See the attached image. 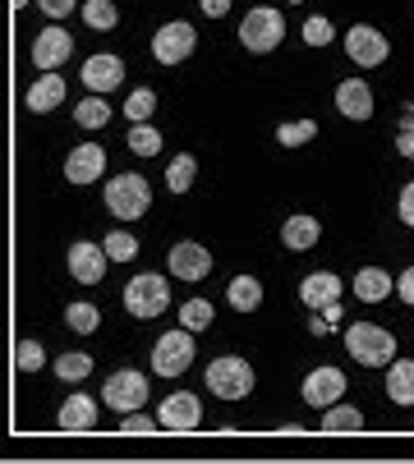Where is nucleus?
I'll use <instances>...</instances> for the list:
<instances>
[{
    "instance_id": "obj_45",
    "label": "nucleus",
    "mask_w": 414,
    "mask_h": 464,
    "mask_svg": "<svg viewBox=\"0 0 414 464\" xmlns=\"http://www.w3.org/2000/svg\"><path fill=\"white\" fill-rule=\"evenodd\" d=\"M295 5H300V0H295Z\"/></svg>"
},
{
    "instance_id": "obj_1",
    "label": "nucleus",
    "mask_w": 414,
    "mask_h": 464,
    "mask_svg": "<svg viewBox=\"0 0 414 464\" xmlns=\"http://www.w3.org/2000/svg\"><path fill=\"white\" fill-rule=\"evenodd\" d=\"M345 350H350V359L364 363V368H387L396 359V336L378 322H350L345 326Z\"/></svg>"
},
{
    "instance_id": "obj_2",
    "label": "nucleus",
    "mask_w": 414,
    "mask_h": 464,
    "mask_svg": "<svg viewBox=\"0 0 414 464\" xmlns=\"http://www.w3.org/2000/svg\"><path fill=\"white\" fill-rule=\"evenodd\" d=\"M106 208L115 221H138L148 208H153V188L143 175H115L106 184Z\"/></svg>"
},
{
    "instance_id": "obj_39",
    "label": "nucleus",
    "mask_w": 414,
    "mask_h": 464,
    "mask_svg": "<svg viewBox=\"0 0 414 464\" xmlns=\"http://www.w3.org/2000/svg\"><path fill=\"white\" fill-rule=\"evenodd\" d=\"M396 148L414 161V102L405 106V115H400V134H396Z\"/></svg>"
},
{
    "instance_id": "obj_28",
    "label": "nucleus",
    "mask_w": 414,
    "mask_h": 464,
    "mask_svg": "<svg viewBox=\"0 0 414 464\" xmlns=\"http://www.w3.org/2000/svg\"><path fill=\"white\" fill-rule=\"evenodd\" d=\"M193 175H198V161H193L189 152H180V157L171 161V170H166V188H171V193H189V188H193Z\"/></svg>"
},
{
    "instance_id": "obj_4",
    "label": "nucleus",
    "mask_w": 414,
    "mask_h": 464,
    "mask_svg": "<svg viewBox=\"0 0 414 464\" xmlns=\"http://www.w3.org/2000/svg\"><path fill=\"white\" fill-rule=\"evenodd\" d=\"M281 37H286V19L276 14L271 5H258V10H249V14H244V24H240V42H244L253 55H267V51H276V46H281Z\"/></svg>"
},
{
    "instance_id": "obj_29",
    "label": "nucleus",
    "mask_w": 414,
    "mask_h": 464,
    "mask_svg": "<svg viewBox=\"0 0 414 464\" xmlns=\"http://www.w3.org/2000/svg\"><path fill=\"white\" fill-rule=\"evenodd\" d=\"M64 322H69V331H79V336H93V331L102 326V313H97V304H69Z\"/></svg>"
},
{
    "instance_id": "obj_12",
    "label": "nucleus",
    "mask_w": 414,
    "mask_h": 464,
    "mask_svg": "<svg viewBox=\"0 0 414 464\" xmlns=\"http://www.w3.org/2000/svg\"><path fill=\"white\" fill-rule=\"evenodd\" d=\"M345 395V372L340 368H327V363H318L309 377H304V401L309 405H318V410H331L336 401Z\"/></svg>"
},
{
    "instance_id": "obj_38",
    "label": "nucleus",
    "mask_w": 414,
    "mask_h": 464,
    "mask_svg": "<svg viewBox=\"0 0 414 464\" xmlns=\"http://www.w3.org/2000/svg\"><path fill=\"white\" fill-rule=\"evenodd\" d=\"M336 33H331V19H322V14H313V19H304V42L309 46H327Z\"/></svg>"
},
{
    "instance_id": "obj_34",
    "label": "nucleus",
    "mask_w": 414,
    "mask_h": 464,
    "mask_svg": "<svg viewBox=\"0 0 414 464\" xmlns=\"http://www.w3.org/2000/svg\"><path fill=\"white\" fill-rule=\"evenodd\" d=\"M102 248H106V257H111V262H133V257H138V239H133L129 230L106 235V244H102Z\"/></svg>"
},
{
    "instance_id": "obj_27",
    "label": "nucleus",
    "mask_w": 414,
    "mask_h": 464,
    "mask_svg": "<svg viewBox=\"0 0 414 464\" xmlns=\"http://www.w3.org/2000/svg\"><path fill=\"white\" fill-rule=\"evenodd\" d=\"M313 139H318V124L313 120H286L281 129H276V143H281V148H304Z\"/></svg>"
},
{
    "instance_id": "obj_25",
    "label": "nucleus",
    "mask_w": 414,
    "mask_h": 464,
    "mask_svg": "<svg viewBox=\"0 0 414 464\" xmlns=\"http://www.w3.org/2000/svg\"><path fill=\"white\" fill-rule=\"evenodd\" d=\"M360 428H364V414H360L355 405H340V401H336V405L322 414V432H331V437H336V432H360Z\"/></svg>"
},
{
    "instance_id": "obj_40",
    "label": "nucleus",
    "mask_w": 414,
    "mask_h": 464,
    "mask_svg": "<svg viewBox=\"0 0 414 464\" xmlns=\"http://www.w3.org/2000/svg\"><path fill=\"white\" fill-rule=\"evenodd\" d=\"M198 10H202L207 19H226V14H231V0H198Z\"/></svg>"
},
{
    "instance_id": "obj_26",
    "label": "nucleus",
    "mask_w": 414,
    "mask_h": 464,
    "mask_svg": "<svg viewBox=\"0 0 414 464\" xmlns=\"http://www.w3.org/2000/svg\"><path fill=\"white\" fill-rule=\"evenodd\" d=\"M84 24L97 28V33H111L120 24V10H115V0H84Z\"/></svg>"
},
{
    "instance_id": "obj_23",
    "label": "nucleus",
    "mask_w": 414,
    "mask_h": 464,
    "mask_svg": "<svg viewBox=\"0 0 414 464\" xmlns=\"http://www.w3.org/2000/svg\"><path fill=\"white\" fill-rule=\"evenodd\" d=\"M391 295V276L382 272V267H364L360 276H355V299H364V304H382Z\"/></svg>"
},
{
    "instance_id": "obj_7",
    "label": "nucleus",
    "mask_w": 414,
    "mask_h": 464,
    "mask_svg": "<svg viewBox=\"0 0 414 464\" xmlns=\"http://www.w3.org/2000/svg\"><path fill=\"white\" fill-rule=\"evenodd\" d=\"M189 363H193V331H189V326L166 331V336L153 345V368H157L162 377H180Z\"/></svg>"
},
{
    "instance_id": "obj_19",
    "label": "nucleus",
    "mask_w": 414,
    "mask_h": 464,
    "mask_svg": "<svg viewBox=\"0 0 414 464\" xmlns=\"http://www.w3.org/2000/svg\"><path fill=\"white\" fill-rule=\"evenodd\" d=\"M336 295H340V276H331V272H313V276L300 281V299L309 308H331Z\"/></svg>"
},
{
    "instance_id": "obj_42",
    "label": "nucleus",
    "mask_w": 414,
    "mask_h": 464,
    "mask_svg": "<svg viewBox=\"0 0 414 464\" xmlns=\"http://www.w3.org/2000/svg\"><path fill=\"white\" fill-rule=\"evenodd\" d=\"M400 221H405V226H414V184H405V188H400Z\"/></svg>"
},
{
    "instance_id": "obj_24",
    "label": "nucleus",
    "mask_w": 414,
    "mask_h": 464,
    "mask_svg": "<svg viewBox=\"0 0 414 464\" xmlns=\"http://www.w3.org/2000/svg\"><path fill=\"white\" fill-rule=\"evenodd\" d=\"M226 304H231L235 313H253V308L262 304V285H258L253 276H235V281L226 285Z\"/></svg>"
},
{
    "instance_id": "obj_14",
    "label": "nucleus",
    "mask_w": 414,
    "mask_h": 464,
    "mask_svg": "<svg viewBox=\"0 0 414 464\" xmlns=\"http://www.w3.org/2000/svg\"><path fill=\"white\" fill-rule=\"evenodd\" d=\"M69 51H74V37H69L64 28H42L37 42H33V64L37 70H60V64L69 60Z\"/></svg>"
},
{
    "instance_id": "obj_31",
    "label": "nucleus",
    "mask_w": 414,
    "mask_h": 464,
    "mask_svg": "<svg viewBox=\"0 0 414 464\" xmlns=\"http://www.w3.org/2000/svg\"><path fill=\"white\" fill-rule=\"evenodd\" d=\"M129 152H138V157H157L162 152V134L153 124H133L129 129Z\"/></svg>"
},
{
    "instance_id": "obj_5",
    "label": "nucleus",
    "mask_w": 414,
    "mask_h": 464,
    "mask_svg": "<svg viewBox=\"0 0 414 464\" xmlns=\"http://www.w3.org/2000/svg\"><path fill=\"white\" fill-rule=\"evenodd\" d=\"M166 304H171V290H166V276H157V272H143V276H133L129 285H124V308H129V317H157V313H166Z\"/></svg>"
},
{
    "instance_id": "obj_35",
    "label": "nucleus",
    "mask_w": 414,
    "mask_h": 464,
    "mask_svg": "<svg viewBox=\"0 0 414 464\" xmlns=\"http://www.w3.org/2000/svg\"><path fill=\"white\" fill-rule=\"evenodd\" d=\"M124 111H129V120H133V124H148V115L157 111V92H153V88L129 92V106H124Z\"/></svg>"
},
{
    "instance_id": "obj_15",
    "label": "nucleus",
    "mask_w": 414,
    "mask_h": 464,
    "mask_svg": "<svg viewBox=\"0 0 414 464\" xmlns=\"http://www.w3.org/2000/svg\"><path fill=\"white\" fill-rule=\"evenodd\" d=\"M102 175H106V152L97 143H84V148L69 152V161H64V179L69 184H97Z\"/></svg>"
},
{
    "instance_id": "obj_6",
    "label": "nucleus",
    "mask_w": 414,
    "mask_h": 464,
    "mask_svg": "<svg viewBox=\"0 0 414 464\" xmlns=\"http://www.w3.org/2000/svg\"><path fill=\"white\" fill-rule=\"evenodd\" d=\"M102 405H111V410H120V414H129V410H138V405H148V377L133 372V368L111 372L106 386H102Z\"/></svg>"
},
{
    "instance_id": "obj_21",
    "label": "nucleus",
    "mask_w": 414,
    "mask_h": 464,
    "mask_svg": "<svg viewBox=\"0 0 414 464\" xmlns=\"http://www.w3.org/2000/svg\"><path fill=\"white\" fill-rule=\"evenodd\" d=\"M24 102H28V111H55V106L64 102V79L46 70V74L28 88V97H24Z\"/></svg>"
},
{
    "instance_id": "obj_22",
    "label": "nucleus",
    "mask_w": 414,
    "mask_h": 464,
    "mask_svg": "<svg viewBox=\"0 0 414 464\" xmlns=\"http://www.w3.org/2000/svg\"><path fill=\"white\" fill-rule=\"evenodd\" d=\"M387 395H391V405H414V363L409 359H391V368H387Z\"/></svg>"
},
{
    "instance_id": "obj_37",
    "label": "nucleus",
    "mask_w": 414,
    "mask_h": 464,
    "mask_svg": "<svg viewBox=\"0 0 414 464\" xmlns=\"http://www.w3.org/2000/svg\"><path fill=\"white\" fill-rule=\"evenodd\" d=\"M157 428H162V419H148V414H138V410H129V414L120 419V432H124V437H129V432L143 437V432H157Z\"/></svg>"
},
{
    "instance_id": "obj_8",
    "label": "nucleus",
    "mask_w": 414,
    "mask_h": 464,
    "mask_svg": "<svg viewBox=\"0 0 414 464\" xmlns=\"http://www.w3.org/2000/svg\"><path fill=\"white\" fill-rule=\"evenodd\" d=\"M345 55H350L360 70H378V64H387V55H391V42L373 24H355L350 33H345Z\"/></svg>"
},
{
    "instance_id": "obj_44",
    "label": "nucleus",
    "mask_w": 414,
    "mask_h": 464,
    "mask_svg": "<svg viewBox=\"0 0 414 464\" xmlns=\"http://www.w3.org/2000/svg\"><path fill=\"white\" fill-rule=\"evenodd\" d=\"M24 5H28V0H15V10H24Z\"/></svg>"
},
{
    "instance_id": "obj_20",
    "label": "nucleus",
    "mask_w": 414,
    "mask_h": 464,
    "mask_svg": "<svg viewBox=\"0 0 414 464\" xmlns=\"http://www.w3.org/2000/svg\"><path fill=\"white\" fill-rule=\"evenodd\" d=\"M322 239V221H313V217H291L286 226H281V244L286 248H295V253H304V248H313Z\"/></svg>"
},
{
    "instance_id": "obj_33",
    "label": "nucleus",
    "mask_w": 414,
    "mask_h": 464,
    "mask_svg": "<svg viewBox=\"0 0 414 464\" xmlns=\"http://www.w3.org/2000/svg\"><path fill=\"white\" fill-rule=\"evenodd\" d=\"M88 372H93V359L88 354H60L55 359V377L60 382H84Z\"/></svg>"
},
{
    "instance_id": "obj_17",
    "label": "nucleus",
    "mask_w": 414,
    "mask_h": 464,
    "mask_svg": "<svg viewBox=\"0 0 414 464\" xmlns=\"http://www.w3.org/2000/svg\"><path fill=\"white\" fill-rule=\"evenodd\" d=\"M336 111H340L345 120H369V115H373V92H369V83H364V79H345V83L336 88Z\"/></svg>"
},
{
    "instance_id": "obj_32",
    "label": "nucleus",
    "mask_w": 414,
    "mask_h": 464,
    "mask_svg": "<svg viewBox=\"0 0 414 464\" xmlns=\"http://www.w3.org/2000/svg\"><path fill=\"white\" fill-rule=\"evenodd\" d=\"M212 317H217V308L207 304V299H189V304L180 308V322H184L189 331H207V326H212Z\"/></svg>"
},
{
    "instance_id": "obj_36",
    "label": "nucleus",
    "mask_w": 414,
    "mask_h": 464,
    "mask_svg": "<svg viewBox=\"0 0 414 464\" xmlns=\"http://www.w3.org/2000/svg\"><path fill=\"white\" fill-rule=\"evenodd\" d=\"M42 363H46V350H42L37 341H19V345H15V368H19V372H37Z\"/></svg>"
},
{
    "instance_id": "obj_18",
    "label": "nucleus",
    "mask_w": 414,
    "mask_h": 464,
    "mask_svg": "<svg viewBox=\"0 0 414 464\" xmlns=\"http://www.w3.org/2000/svg\"><path fill=\"white\" fill-rule=\"evenodd\" d=\"M55 423H60V432H93L97 428V405L88 401V395H69V401L60 405V414H55Z\"/></svg>"
},
{
    "instance_id": "obj_43",
    "label": "nucleus",
    "mask_w": 414,
    "mask_h": 464,
    "mask_svg": "<svg viewBox=\"0 0 414 464\" xmlns=\"http://www.w3.org/2000/svg\"><path fill=\"white\" fill-rule=\"evenodd\" d=\"M396 290H400V299H405V304H414V267H405V272H400Z\"/></svg>"
},
{
    "instance_id": "obj_11",
    "label": "nucleus",
    "mask_w": 414,
    "mask_h": 464,
    "mask_svg": "<svg viewBox=\"0 0 414 464\" xmlns=\"http://www.w3.org/2000/svg\"><path fill=\"white\" fill-rule=\"evenodd\" d=\"M106 248L93 244V239H79L74 248H69V276H74L79 285H97L106 276Z\"/></svg>"
},
{
    "instance_id": "obj_10",
    "label": "nucleus",
    "mask_w": 414,
    "mask_h": 464,
    "mask_svg": "<svg viewBox=\"0 0 414 464\" xmlns=\"http://www.w3.org/2000/svg\"><path fill=\"white\" fill-rule=\"evenodd\" d=\"M157 419H162V432H193L202 423V405H198V395L175 391V395H166V405L157 410Z\"/></svg>"
},
{
    "instance_id": "obj_16",
    "label": "nucleus",
    "mask_w": 414,
    "mask_h": 464,
    "mask_svg": "<svg viewBox=\"0 0 414 464\" xmlns=\"http://www.w3.org/2000/svg\"><path fill=\"white\" fill-rule=\"evenodd\" d=\"M171 272L180 276V281H202L207 272H212V253H207L202 244H175L171 248Z\"/></svg>"
},
{
    "instance_id": "obj_13",
    "label": "nucleus",
    "mask_w": 414,
    "mask_h": 464,
    "mask_svg": "<svg viewBox=\"0 0 414 464\" xmlns=\"http://www.w3.org/2000/svg\"><path fill=\"white\" fill-rule=\"evenodd\" d=\"M120 79H124V60L120 55H88L84 60V88L88 92H115L120 88Z\"/></svg>"
},
{
    "instance_id": "obj_41",
    "label": "nucleus",
    "mask_w": 414,
    "mask_h": 464,
    "mask_svg": "<svg viewBox=\"0 0 414 464\" xmlns=\"http://www.w3.org/2000/svg\"><path fill=\"white\" fill-rule=\"evenodd\" d=\"M37 5L46 10V19H64L69 10H74V0H37Z\"/></svg>"
},
{
    "instance_id": "obj_9",
    "label": "nucleus",
    "mask_w": 414,
    "mask_h": 464,
    "mask_svg": "<svg viewBox=\"0 0 414 464\" xmlns=\"http://www.w3.org/2000/svg\"><path fill=\"white\" fill-rule=\"evenodd\" d=\"M193 46H198V37H193V24H184V19L162 24L157 37H153V55H157L162 64H180V60H189Z\"/></svg>"
},
{
    "instance_id": "obj_3",
    "label": "nucleus",
    "mask_w": 414,
    "mask_h": 464,
    "mask_svg": "<svg viewBox=\"0 0 414 464\" xmlns=\"http://www.w3.org/2000/svg\"><path fill=\"white\" fill-rule=\"evenodd\" d=\"M207 391L222 395V401H244L253 391V368L240 354H222V359L207 363Z\"/></svg>"
},
{
    "instance_id": "obj_30",
    "label": "nucleus",
    "mask_w": 414,
    "mask_h": 464,
    "mask_svg": "<svg viewBox=\"0 0 414 464\" xmlns=\"http://www.w3.org/2000/svg\"><path fill=\"white\" fill-rule=\"evenodd\" d=\"M74 120H79L84 129H102V124L111 120V106H106V102H102L97 92H88V97H84V102L74 106Z\"/></svg>"
}]
</instances>
